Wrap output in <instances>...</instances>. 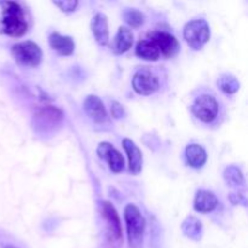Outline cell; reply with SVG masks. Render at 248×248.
I'll return each instance as SVG.
<instances>
[{"label": "cell", "mask_w": 248, "mask_h": 248, "mask_svg": "<svg viewBox=\"0 0 248 248\" xmlns=\"http://www.w3.org/2000/svg\"><path fill=\"white\" fill-rule=\"evenodd\" d=\"M28 31L26 14L18 2L0 1V33L22 36Z\"/></svg>", "instance_id": "6da1fadb"}, {"label": "cell", "mask_w": 248, "mask_h": 248, "mask_svg": "<svg viewBox=\"0 0 248 248\" xmlns=\"http://www.w3.org/2000/svg\"><path fill=\"white\" fill-rule=\"evenodd\" d=\"M124 217L127 230L128 245L131 248H140L143 244L145 232V218L138 210L137 206L127 205L124 211Z\"/></svg>", "instance_id": "7a4b0ae2"}, {"label": "cell", "mask_w": 248, "mask_h": 248, "mask_svg": "<svg viewBox=\"0 0 248 248\" xmlns=\"http://www.w3.org/2000/svg\"><path fill=\"white\" fill-rule=\"evenodd\" d=\"M183 38L193 50H201L211 38L210 26L205 19H194L184 26Z\"/></svg>", "instance_id": "3957f363"}, {"label": "cell", "mask_w": 248, "mask_h": 248, "mask_svg": "<svg viewBox=\"0 0 248 248\" xmlns=\"http://www.w3.org/2000/svg\"><path fill=\"white\" fill-rule=\"evenodd\" d=\"M11 52L16 62L22 67H38L43 58V52L38 44L26 40L12 46Z\"/></svg>", "instance_id": "277c9868"}, {"label": "cell", "mask_w": 248, "mask_h": 248, "mask_svg": "<svg viewBox=\"0 0 248 248\" xmlns=\"http://www.w3.org/2000/svg\"><path fill=\"white\" fill-rule=\"evenodd\" d=\"M101 215L106 222L107 240L113 247L119 246L123 240V230H121L120 218L115 207L109 201H102Z\"/></svg>", "instance_id": "5b68a950"}, {"label": "cell", "mask_w": 248, "mask_h": 248, "mask_svg": "<svg viewBox=\"0 0 248 248\" xmlns=\"http://www.w3.org/2000/svg\"><path fill=\"white\" fill-rule=\"evenodd\" d=\"M218 102L211 94H201L194 101L191 111L202 123H212L218 115Z\"/></svg>", "instance_id": "8992f818"}, {"label": "cell", "mask_w": 248, "mask_h": 248, "mask_svg": "<svg viewBox=\"0 0 248 248\" xmlns=\"http://www.w3.org/2000/svg\"><path fill=\"white\" fill-rule=\"evenodd\" d=\"M159 79L148 68H140L132 78V87L138 94L149 96L159 90Z\"/></svg>", "instance_id": "52a82bcc"}, {"label": "cell", "mask_w": 248, "mask_h": 248, "mask_svg": "<svg viewBox=\"0 0 248 248\" xmlns=\"http://www.w3.org/2000/svg\"><path fill=\"white\" fill-rule=\"evenodd\" d=\"M149 39L154 41L155 45L159 48L160 55L165 56V57L172 58L179 52L178 40L176 39V36L167 31H153L149 35Z\"/></svg>", "instance_id": "ba28073f"}, {"label": "cell", "mask_w": 248, "mask_h": 248, "mask_svg": "<svg viewBox=\"0 0 248 248\" xmlns=\"http://www.w3.org/2000/svg\"><path fill=\"white\" fill-rule=\"evenodd\" d=\"M97 154L102 160L108 162L110 170L115 173L121 172L125 167V160H124L123 155L110 143L102 142L97 148Z\"/></svg>", "instance_id": "9c48e42d"}, {"label": "cell", "mask_w": 248, "mask_h": 248, "mask_svg": "<svg viewBox=\"0 0 248 248\" xmlns=\"http://www.w3.org/2000/svg\"><path fill=\"white\" fill-rule=\"evenodd\" d=\"M84 110L94 123H103L107 120V110L99 97L90 94L84 101Z\"/></svg>", "instance_id": "30bf717a"}, {"label": "cell", "mask_w": 248, "mask_h": 248, "mask_svg": "<svg viewBox=\"0 0 248 248\" xmlns=\"http://www.w3.org/2000/svg\"><path fill=\"white\" fill-rule=\"evenodd\" d=\"M123 147L125 149L126 154L128 157V167L130 171L133 174H138L142 171V165H143V155L140 152V148L136 145L135 142L130 140V138H125L123 140Z\"/></svg>", "instance_id": "8fae6325"}, {"label": "cell", "mask_w": 248, "mask_h": 248, "mask_svg": "<svg viewBox=\"0 0 248 248\" xmlns=\"http://www.w3.org/2000/svg\"><path fill=\"white\" fill-rule=\"evenodd\" d=\"M91 31L93 33L94 39L99 45H107L109 41V29L108 18L104 14L98 12L93 16L91 22Z\"/></svg>", "instance_id": "7c38bea8"}, {"label": "cell", "mask_w": 248, "mask_h": 248, "mask_svg": "<svg viewBox=\"0 0 248 248\" xmlns=\"http://www.w3.org/2000/svg\"><path fill=\"white\" fill-rule=\"evenodd\" d=\"M133 44V33L127 27H120L116 33L115 38L113 39L110 47L115 55H123L126 51L131 48Z\"/></svg>", "instance_id": "4fadbf2b"}, {"label": "cell", "mask_w": 248, "mask_h": 248, "mask_svg": "<svg viewBox=\"0 0 248 248\" xmlns=\"http://www.w3.org/2000/svg\"><path fill=\"white\" fill-rule=\"evenodd\" d=\"M218 200L212 191L199 190L194 199V208L200 213H210L216 210Z\"/></svg>", "instance_id": "5bb4252c"}, {"label": "cell", "mask_w": 248, "mask_h": 248, "mask_svg": "<svg viewBox=\"0 0 248 248\" xmlns=\"http://www.w3.org/2000/svg\"><path fill=\"white\" fill-rule=\"evenodd\" d=\"M48 44L55 51L62 56H69L74 52L75 44L70 36L61 35L60 33H52L48 38Z\"/></svg>", "instance_id": "9a60e30c"}, {"label": "cell", "mask_w": 248, "mask_h": 248, "mask_svg": "<svg viewBox=\"0 0 248 248\" xmlns=\"http://www.w3.org/2000/svg\"><path fill=\"white\" fill-rule=\"evenodd\" d=\"M186 159L189 166L194 169H200L207 161V153L201 145L189 144L186 148Z\"/></svg>", "instance_id": "2e32d148"}, {"label": "cell", "mask_w": 248, "mask_h": 248, "mask_svg": "<svg viewBox=\"0 0 248 248\" xmlns=\"http://www.w3.org/2000/svg\"><path fill=\"white\" fill-rule=\"evenodd\" d=\"M136 55L145 61H157L160 58V51L154 41L148 38L138 41L136 46Z\"/></svg>", "instance_id": "e0dca14e"}, {"label": "cell", "mask_w": 248, "mask_h": 248, "mask_svg": "<svg viewBox=\"0 0 248 248\" xmlns=\"http://www.w3.org/2000/svg\"><path fill=\"white\" fill-rule=\"evenodd\" d=\"M182 230L186 237L199 241L202 235V224L195 217H188L182 224Z\"/></svg>", "instance_id": "ac0fdd59"}, {"label": "cell", "mask_w": 248, "mask_h": 248, "mask_svg": "<svg viewBox=\"0 0 248 248\" xmlns=\"http://www.w3.org/2000/svg\"><path fill=\"white\" fill-rule=\"evenodd\" d=\"M218 87L222 90L224 93L227 94H232L235 92L239 91L240 89V82L234 75H230V74H223L220 75L219 79L217 81Z\"/></svg>", "instance_id": "d6986e66"}, {"label": "cell", "mask_w": 248, "mask_h": 248, "mask_svg": "<svg viewBox=\"0 0 248 248\" xmlns=\"http://www.w3.org/2000/svg\"><path fill=\"white\" fill-rule=\"evenodd\" d=\"M124 19L126 23L131 27H140L145 21V16L143 12H140L137 9H126L123 14Z\"/></svg>", "instance_id": "ffe728a7"}, {"label": "cell", "mask_w": 248, "mask_h": 248, "mask_svg": "<svg viewBox=\"0 0 248 248\" xmlns=\"http://www.w3.org/2000/svg\"><path fill=\"white\" fill-rule=\"evenodd\" d=\"M224 178L230 186H242L245 183L242 172L236 166H230L225 170Z\"/></svg>", "instance_id": "44dd1931"}, {"label": "cell", "mask_w": 248, "mask_h": 248, "mask_svg": "<svg viewBox=\"0 0 248 248\" xmlns=\"http://www.w3.org/2000/svg\"><path fill=\"white\" fill-rule=\"evenodd\" d=\"M53 4L60 7L63 12H73L75 11L79 2L77 0H64V1H53Z\"/></svg>", "instance_id": "7402d4cb"}, {"label": "cell", "mask_w": 248, "mask_h": 248, "mask_svg": "<svg viewBox=\"0 0 248 248\" xmlns=\"http://www.w3.org/2000/svg\"><path fill=\"white\" fill-rule=\"evenodd\" d=\"M111 115L115 119L124 118V115H125V109H124V107L119 102H113L111 103Z\"/></svg>", "instance_id": "603a6c76"}, {"label": "cell", "mask_w": 248, "mask_h": 248, "mask_svg": "<svg viewBox=\"0 0 248 248\" xmlns=\"http://www.w3.org/2000/svg\"><path fill=\"white\" fill-rule=\"evenodd\" d=\"M4 248H17V247H15V246H6V247H4Z\"/></svg>", "instance_id": "cb8c5ba5"}]
</instances>
